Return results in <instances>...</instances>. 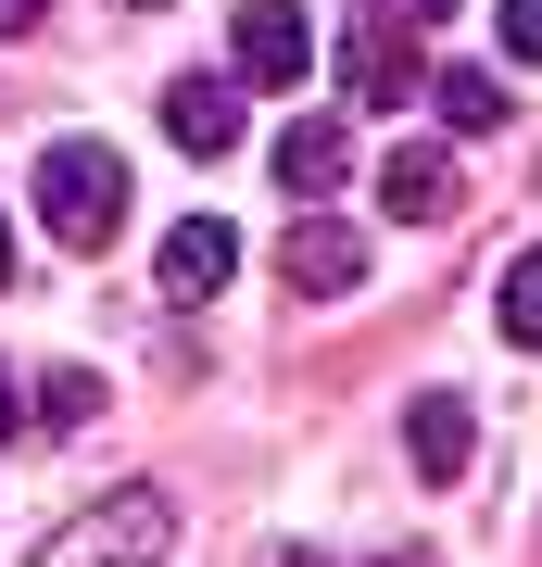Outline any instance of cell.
<instances>
[{"mask_svg":"<svg viewBox=\"0 0 542 567\" xmlns=\"http://www.w3.org/2000/svg\"><path fill=\"white\" fill-rule=\"evenodd\" d=\"M13 429H25V379L0 365V442H13Z\"/></svg>","mask_w":542,"mask_h":567,"instance_id":"2e32d148","label":"cell"},{"mask_svg":"<svg viewBox=\"0 0 542 567\" xmlns=\"http://www.w3.org/2000/svg\"><path fill=\"white\" fill-rule=\"evenodd\" d=\"M454 203H467V177H454V152H442V140H391V152H379V215L442 227Z\"/></svg>","mask_w":542,"mask_h":567,"instance_id":"8992f818","label":"cell"},{"mask_svg":"<svg viewBox=\"0 0 542 567\" xmlns=\"http://www.w3.org/2000/svg\"><path fill=\"white\" fill-rule=\"evenodd\" d=\"M89 416H101V379H89V365H51V379L25 391V429H89Z\"/></svg>","mask_w":542,"mask_h":567,"instance_id":"4fadbf2b","label":"cell"},{"mask_svg":"<svg viewBox=\"0 0 542 567\" xmlns=\"http://www.w3.org/2000/svg\"><path fill=\"white\" fill-rule=\"evenodd\" d=\"M227 278H241V240H227V215H177V227H164V303H215Z\"/></svg>","mask_w":542,"mask_h":567,"instance_id":"52a82bcc","label":"cell"},{"mask_svg":"<svg viewBox=\"0 0 542 567\" xmlns=\"http://www.w3.org/2000/svg\"><path fill=\"white\" fill-rule=\"evenodd\" d=\"M379 567H429V555H379Z\"/></svg>","mask_w":542,"mask_h":567,"instance_id":"ffe728a7","label":"cell"},{"mask_svg":"<svg viewBox=\"0 0 542 567\" xmlns=\"http://www.w3.org/2000/svg\"><path fill=\"white\" fill-rule=\"evenodd\" d=\"M126 13H164V0H126Z\"/></svg>","mask_w":542,"mask_h":567,"instance_id":"44dd1931","label":"cell"},{"mask_svg":"<svg viewBox=\"0 0 542 567\" xmlns=\"http://www.w3.org/2000/svg\"><path fill=\"white\" fill-rule=\"evenodd\" d=\"M0 290H13V215H0Z\"/></svg>","mask_w":542,"mask_h":567,"instance_id":"e0dca14e","label":"cell"},{"mask_svg":"<svg viewBox=\"0 0 542 567\" xmlns=\"http://www.w3.org/2000/svg\"><path fill=\"white\" fill-rule=\"evenodd\" d=\"M429 13H454V0H417V25H429Z\"/></svg>","mask_w":542,"mask_h":567,"instance_id":"d6986e66","label":"cell"},{"mask_svg":"<svg viewBox=\"0 0 542 567\" xmlns=\"http://www.w3.org/2000/svg\"><path fill=\"white\" fill-rule=\"evenodd\" d=\"M492 328H504L518 353H542V252H518V265L492 278Z\"/></svg>","mask_w":542,"mask_h":567,"instance_id":"7c38bea8","label":"cell"},{"mask_svg":"<svg viewBox=\"0 0 542 567\" xmlns=\"http://www.w3.org/2000/svg\"><path fill=\"white\" fill-rule=\"evenodd\" d=\"M403 454H417V480H429V492H454V480H467V454H480V429H467V391H417V404H403Z\"/></svg>","mask_w":542,"mask_h":567,"instance_id":"ba28073f","label":"cell"},{"mask_svg":"<svg viewBox=\"0 0 542 567\" xmlns=\"http://www.w3.org/2000/svg\"><path fill=\"white\" fill-rule=\"evenodd\" d=\"M265 567H316V555H290V543H278V555H265Z\"/></svg>","mask_w":542,"mask_h":567,"instance_id":"ac0fdd59","label":"cell"},{"mask_svg":"<svg viewBox=\"0 0 542 567\" xmlns=\"http://www.w3.org/2000/svg\"><path fill=\"white\" fill-rule=\"evenodd\" d=\"M429 102H442L454 140H492V126H504V76H492V63H442V76H429Z\"/></svg>","mask_w":542,"mask_h":567,"instance_id":"8fae6325","label":"cell"},{"mask_svg":"<svg viewBox=\"0 0 542 567\" xmlns=\"http://www.w3.org/2000/svg\"><path fill=\"white\" fill-rule=\"evenodd\" d=\"M39 215H51L63 252H114L126 240V164L101 140H51L39 152Z\"/></svg>","mask_w":542,"mask_h":567,"instance_id":"7a4b0ae2","label":"cell"},{"mask_svg":"<svg viewBox=\"0 0 542 567\" xmlns=\"http://www.w3.org/2000/svg\"><path fill=\"white\" fill-rule=\"evenodd\" d=\"M341 89H354V114H403L429 89V63H417V13H354V39H341Z\"/></svg>","mask_w":542,"mask_h":567,"instance_id":"3957f363","label":"cell"},{"mask_svg":"<svg viewBox=\"0 0 542 567\" xmlns=\"http://www.w3.org/2000/svg\"><path fill=\"white\" fill-rule=\"evenodd\" d=\"M492 25H504V63H542V0H504Z\"/></svg>","mask_w":542,"mask_h":567,"instance_id":"5bb4252c","label":"cell"},{"mask_svg":"<svg viewBox=\"0 0 542 567\" xmlns=\"http://www.w3.org/2000/svg\"><path fill=\"white\" fill-rule=\"evenodd\" d=\"M227 76H241V89H303V76H316L303 0H241V13H227Z\"/></svg>","mask_w":542,"mask_h":567,"instance_id":"277c9868","label":"cell"},{"mask_svg":"<svg viewBox=\"0 0 542 567\" xmlns=\"http://www.w3.org/2000/svg\"><path fill=\"white\" fill-rule=\"evenodd\" d=\"M39 13L51 0H0V39H39Z\"/></svg>","mask_w":542,"mask_h":567,"instance_id":"9a60e30c","label":"cell"},{"mask_svg":"<svg viewBox=\"0 0 542 567\" xmlns=\"http://www.w3.org/2000/svg\"><path fill=\"white\" fill-rule=\"evenodd\" d=\"M278 177H290V203H328V189L354 177V126L341 114H290L278 126Z\"/></svg>","mask_w":542,"mask_h":567,"instance_id":"30bf717a","label":"cell"},{"mask_svg":"<svg viewBox=\"0 0 542 567\" xmlns=\"http://www.w3.org/2000/svg\"><path fill=\"white\" fill-rule=\"evenodd\" d=\"M164 140L202 152V164L241 152V76H177V89H164Z\"/></svg>","mask_w":542,"mask_h":567,"instance_id":"9c48e42d","label":"cell"},{"mask_svg":"<svg viewBox=\"0 0 542 567\" xmlns=\"http://www.w3.org/2000/svg\"><path fill=\"white\" fill-rule=\"evenodd\" d=\"M164 543H177V505H164L152 480H114L101 505H76L39 543V567H164Z\"/></svg>","mask_w":542,"mask_h":567,"instance_id":"6da1fadb","label":"cell"},{"mask_svg":"<svg viewBox=\"0 0 542 567\" xmlns=\"http://www.w3.org/2000/svg\"><path fill=\"white\" fill-rule=\"evenodd\" d=\"M278 278H290V303H341V290L366 278V227L303 203V215L278 227Z\"/></svg>","mask_w":542,"mask_h":567,"instance_id":"5b68a950","label":"cell"}]
</instances>
